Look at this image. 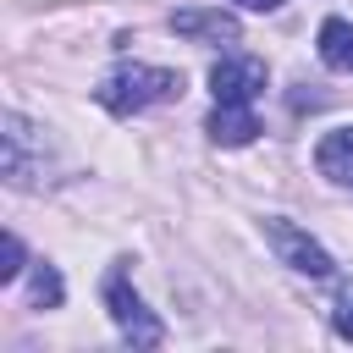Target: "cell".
<instances>
[{
  "mask_svg": "<svg viewBox=\"0 0 353 353\" xmlns=\"http://www.w3.org/2000/svg\"><path fill=\"white\" fill-rule=\"evenodd\" d=\"M176 94H182V72H171V66H143V61L116 66V72L99 83V105H105L110 116H138V110L165 105V99H176Z\"/></svg>",
  "mask_w": 353,
  "mask_h": 353,
  "instance_id": "cell-1",
  "label": "cell"
},
{
  "mask_svg": "<svg viewBox=\"0 0 353 353\" xmlns=\"http://www.w3.org/2000/svg\"><path fill=\"white\" fill-rule=\"evenodd\" d=\"M105 309H110L116 331H121L132 347H160V342H165V325L143 309V298L132 292V281H127L121 270H110V276H105Z\"/></svg>",
  "mask_w": 353,
  "mask_h": 353,
  "instance_id": "cell-2",
  "label": "cell"
},
{
  "mask_svg": "<svg viewBox=\"0 0 353 353\" xmlns=\"http://www.w3.org/2000/svg\"><path fill=\"white\" fill-rule=\"evenodd\" d=\"M0 171H6V182L11 188H28L33 176H44V132L28 121V116H17V110H6V132H0Z\"/></svg>",
  "mask_w": 353,
  "mask_h": 353,
  "instance_id": "cell-3",
  "label": "cell"
},
{
  "mask_svg": "<svg viewBox=\"0 0 353 353\" xmlns=\"http://www.w3.org/2000/svg\"><path fill=\"white\" fill-rule=\"evenodd\" d=\"M265 237H270V248L281 254V265H292L298 276H309V281H325V276H331V254H325L303 226L270 215V221H265Z\"/></svg>",
  "mask_w": 353,
  "mask_h": 353,
  "instance_id": "cell-4",
  "label": "cell"
},
{
  "mask_svg": "<svg viewBox=\"0 0 353 353\" xmlns=\"http://www.w3.org/2000/svg\"><path fill=\"white\" fill-rule=\"evenodd\" d=\"M210 94L221 105H254L265 94V61L259 55H221L210 66Z\"/></svg>",
  "mask_w": 353,
  "mask_h": 353,
  "instance_id": "cell-5",
  "label": "cell"
},
{
  "mask_svg": "<svg viewBox=\"0 0 353 353\" xmlns=\"http://www.w3.org/2000/svg\"><path fill=\"white\" fill-rule=\"evenodd\" d=\"M171 33L199 39V44H237V17L221 6H182L171 11Z\"/></svg>",
  "mask_w": 353,
  "mask_h": 353,
  "instance_id": "cell-6",
  "label": "cell"
},
{
  "mask_svg": "<svg viewBox=\"0 0 353 353\" xmlns=\"http://www.w3.org/2000/svg\"><path fill=\"white\" fill-rule=\"evenodd\" d=\"M204 132H210L215 143H226V149H237V143H254V132H259V121H254V105H221V99H215V110H210Z\"/></svg>",
  "mask_w": 353,
  "mask_h": 353,
  "instance_id": "cell-7",
  "label": "cell"
},
{
  "mask_svg": "<svg viewBox=\"0 0 353 353\" xmlns=\"http://www.w3.org/2000/svg\"><path fill=\"white\" fill-rule=\"evenodd\" d=\"M314 165H320V176H325V182L353 188V127L325 132V138H320V149H314Z\"/></svg>",
  "mask_w": 353,
  "mask_h": 353,
  "instance_id": "cell-8",
  "label": "cell"
},
{
  "mask_svg": "<svg viewBox=\"0 0 353 353\" xmlns=\"http://www.w3.org/2000/svg\"><path fill=\"white\" fill-rule=\"evenodd\" d=\"M320 61L331 72H353V22H342V17L320 22Z\"/></svg>",
  "mask_w": 353,
  "mask_h": 353,
  "instance_id": "cell-9",
  "label": "cell"
},
{
  "mask_svg": "<svg viewBox=\"0 0 353 353\" xmlns=\"http://www.w3.org/2000/svg\"><path fill=\"white\" fill-rule=\"evenodd\" d=\"M28 298H33V309H61V298H66V287H61V270H55V265H39V270H33V287H28Z\"/></svg>",
  "mask_w": 353,
  "mask_h": 353,
  "instance_id": "cell-10",
  "label": "cell"
},
{
  "mask_svg": "<svg viewBox=\"0 0 353 353\" xmlns=\"http://www.w3.org/2000/svg\"><path fill=\"white\" fill-rule=\"evenodd\" d=\"M331 325H336V336H342V342H353V281H342L336 309H331Z\"/></svg>",
  "mask_w": 353,
  "mask_h": 353,
  "instance_id": "cell-11",
  "label": "cell"
},
{
  "mask_svg": "<svg viewBox=\"0 0 353 353\" xmlns=\"http://www.w3.org/2000/svg\"><path fill=\"white\" fill-rule=\"evenodd\" d=\"M17 276H22V237L6 232V243H0V281H17Z\"/></svg>",
  "mask_w": 353,
  "mask_h": 353,
  "instance_id": "cell-12",
  "label": "cell"
},
{
  "mask_svg": "<svg viewBox=\"0 0 353 353\" xmlns=\"http://www.w3.org/2000/svg\"><path fill=\"white\" fill-rule=\"evenodd\" d=\"M237 6H248V11H276L281 0H237Z\"/></svg>",
  "mask_w": 353,
  "mask_h": 353,
  "instance_id": "cell-13",
  "label": "cell"
}]
</instances>
